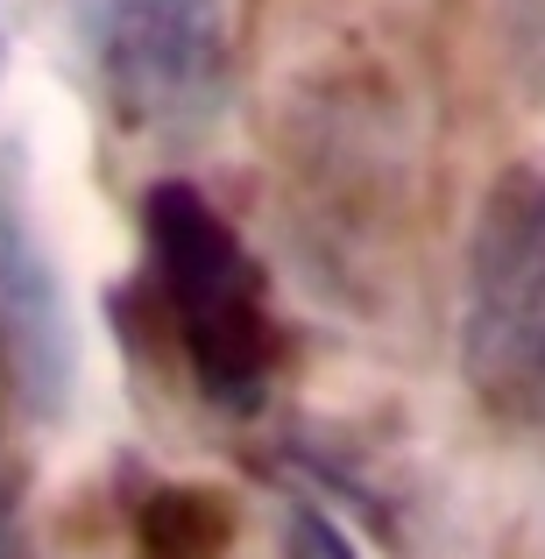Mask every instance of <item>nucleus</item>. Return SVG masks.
<instances>
[{
    "mask_svg": "<svg viewBox=\"0 0 545 559\" xmlns=\"http://www.w3.org/2000/svg\"><path fill=\"white\" fill-rule=\"evenodd\" d=\"M461 369L510 425H545V170H503L475 213Z\"/></svg>",
    "mask_w": 545,
    "mask_h": 559,
    "instance_id": "f257e3e1",
    "label": "nucleus"
},
{
    "mask_svg": "<svg viewBox=\"0 0 545 559\" xmlns=\"http://www.w3.org/2000/svg\"><path fill=\"white\" fill-rule=\"evenodd\" d=\"M150 255L178 305L185 361L205 404L256 411L270 396V312H262L256 262L241 255V241L220 227V213L191 185L150 191Z\"/></svg>",
    "mask_w": 545,
    "mask_h": 559,
    "instance_id": "f03ea898",
    "label": "nucleus"
},
{
    "mask_svg": "<svg viewBox=\"0 0 545 559\" xmlns=\"http://www.w3.org/2000/svg\"><path fill=\"white\" fill-rule=\"evenodd\" d=\"M114 107L150 135H191L227 99L220 0H79Z\"/></svg>",
    "mask_w": 545,
    "mask_h": 559,
    "instance_id": "7ed1b4c3",
    "label": "nucleus"
},
{
    "mask_svg": "<svg viewBox=\"0 0 545 559\" xmlns=\"http://www.w3.org/2000/svg\"><path fill=\"white\" fill-rule=\"evenodd\" d=\"M0 347L22 396L36 411H57L71 396V319L43 248L22 234V219H0Z\"/></svg>",
    "mask_w": 545,
    "mask_h": 559,
    "instance_id": "20e7f679",
    "label": "nucleus"
},
{
    "mask_svg": "<svg viewBox=\"0 0 545 559\" xmlns=\"http://www.w3.org/2000/svg\"><path fill=\"white\" fill-rule=\"evenodd\" d=\"M284 559H355V546H347V532L333 518H319L312 503H298L291 524H284Z\"/></svg>",
    "mask_w": 545,
    "mask_h": 559,
    "instance_id": "39448f33",
    "label": "nucleus"
},
{
    "mask_svg": "<svg viewBox=\"0 0 545 559\" xmlns=\"http://www.w3.org/2000/svg\"><path fill=\"white\" fill-rule=\"evenodd\" d=\"M0 559H28V546H22V518H14L8 481H0Z\"/></svg>",
    "mask_w": 545,
    "mask_h": 559,
    "instance_id": "423d86ee",
    "label": "nucleus"
}]
</instances>
